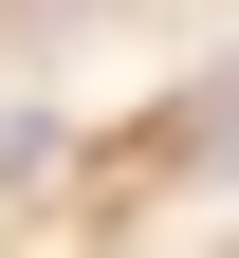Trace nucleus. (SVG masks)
<instances>
[{"mask_svg":"<svg viewBox=\"0 0 239 258\" xmlns=\"http://www.w3.org/2000/svg\"><path fill=\"white\" fill-rule=\"evenodd\" d=\"M202 148H239V74H221V92H202Z\"/></svg>","mask_w":239,"mask_h":258,"instance_id":"1","label":"nucleus"}]
</instances>
